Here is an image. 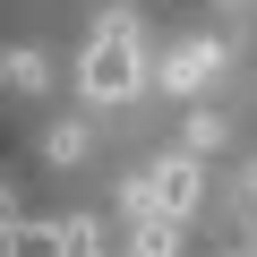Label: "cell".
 Wrapping results in <instances>:
<instances>
[{"mask_svg": "<svg viewBox=\"0 0 257 257\" xmlns=\"http://www.w3.org/2000/svg\"><path fill=\"white\" fill-rule=\"evenodd\" d=\"M77 86H86L94 103H128V94L146 86V35H138V18H103V26L86 35Z\"/></svg>", "mask_w": 257, "mask_h": 257, "instance_id": "obj_1", "label": "cell"}, {"mask_svg": "<svg viewBox=\"0 0 257 257\" xmlns=\"http://www.w3.org/2000/svg\"><path fill=\"white\" fill-rule=\"evenodd\" d=\"M138 189H146V206H155V214L189 223V214H197V197H206V163H197V155H163V163H155V180H138Z\"/></svg>", "mask_w": 257, "mask_h": 257, "instance_id": "obj_2", "label": "cell"}, {"mask_svg": "<svg viewBox=\"0 0 257 257\" xmlns=\"http://www.w3.org/2000/svg\"><path fill=\"white\" fill-rule=\"evenodd\" d=\"M214 77H223V43H206V35L180 43V52L163 60V94H206Z\"/></svg>", "mask_w": 257, "mask_h": 257, "instance_id": "obj_3", "label": "cell"}, {"mask_svg": "<svg viewBox=\"0 0 257 257\" xmlns=\"http://www.w3.org/2000/svg\"><path fill=\"white\" fill-rule=\"evenodd\" d=\"M172 248H180V223L155 214V206H138V240H128V257H172Z\"/></svg>", "mask_w": 257, "mask_h": 257, "instance_id": "obj_4", "label": "cell"}, {"mask_svg": "<svg viewBox=\"0 0 257 257\" xmlns=\"http://www.w3.org/2000/svg\"><path fill=\"white\" fill-rule=\"evenodd\" d=\"M52 257H103V231H94L86 214H69V223L52 231Z\"/></svg>", "mask_w": 257, "mask_h": 257, "instance_id": "obj_5", "label": "cell"}, {"mask_svg": "<svg viewBox=\"0 0 257 257\" xmlns=\"http://www.w3.org/2000/svg\"><path fill=\"white\" fill-rule=\"evenodd\" d=\"M0 77H9L18 94H26V86H43V52H9V60H0Z\"/></svg>", "mask_w": 257, "mask_h": 257, "instance_id": "obj_6", "label": "cell"}, {"mask_svg": "<svg viewBox=\"0 0 257 257\" xmlns=\"http://www.w3.org/2000/svg\"><path fill=\"white\" fill-rule=\"evenodd\" d=\"M9 257H52V231H35V223L9 214Z\"/></svg>", "mask_w": 257, "mask_h": 257, "instance_id": "obj_7", "label": "cell"}, {"mask_svg": "<svg viewBox=\"0 0 257 257\" xmlns=\"http://www.w3.org/2000/svg\"><path fill=\"white\" fill-rule=\"evenodd\" d=\"M52 163H86V128H52Z\"/></svg>", "mask_w": 257, "mask_h": 257, "instance_id": "obj_8", "label": "cell"}, {"mask_svg": "<svg viewBox=\"0 0 257 257\" xmlns=\"http://www.w3.org/2000/svg\"><path fill=\"white\" fill-rule=\"evenodd\" d=\"M9 214H18V206H9V189H0V231H9Z\"/></svg>", "mask_w": 257, "mask_h": 257, "instance_id": "obj_9", "label": "cell"}]
</instances>
